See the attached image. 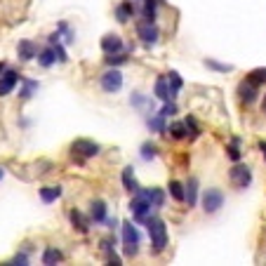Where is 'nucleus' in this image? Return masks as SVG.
<instances>
[{
	"instance_id": "obj_1",
	"label": "nucleus",
	"mask_w": 266,
	"mask_h": 266,
	"mask_svg": "<svg viewBox=\"0 0 266 266\" xmlns=\"http://www.w3.org/2000/svg\"><path fill=\"white\" fill-rule=\"evenodd\" d=\"M146 229H149L151 243L156 245V250L160 252V250L167 245V229H165V222H163V219H156V217H151V219H146Z\"/></svg>"
},
{
	"instance_id": "obj_2",
	"label": "nucleus",
	"mask_w": 266,
	"mask_h": 266,
	"mask_svg": "<svg viewBox=\"0 0 266 266\" xmlns=\"http://www.w3.org/2000/svg\"><path fill=\"white\" fill-rule=\"evenodd\" d=\"M123 243H125V255L128 257H134L139 252V233L130 222L123 224Z\"/></svg>"
},
{
	"instance_id": "obj_3",
	"label": "nucleus",
	"mask_w": 266,
	"mask_h": 266,
	"mask_svg": "<svg viewBox=\"0 0 266 266\" xmlns=\"http://www.w3.org/2000/svg\"><path fill=\"white\" fill-rule=\"evenodd\" d=\"M224 205V193L219 189H207L202 193V210L207 214H214Z\"/></svg>"
},
{
	"instance_id": "obj_4",
	"label": "nucleus",
	"mask_w": 266,
	"mask_h": 266,
	"mask_svg": "<svg viewBox=\"0 0 266 266\" xmlns=\"http://www.w3.org/2000/svg\"><path fill=\"white\" fill-rule=\"evenodd\" d=\"M120 87H123V73H120L118 68L106 71V73L101 75V90H104V92L113 95V92H118Z\"/></svg>"
},
{
	"instance_id": "obj_5",
	"label": "nucleus",
	"mask_w": 266,
	"mask_h": 266,
	"mask_svg": "<svg viewBox=\"0 0 266 266\" xmlns=\"http://www.w3.org/2000/svg\"><path fill=\"white\" fill-rule=\"evenodd\" d=\"M151 207H153V205H151L144 196H139V193H137V198L130 202V210H132V214H134V219H137V222H146V219H149Z\"/></svg>"
},
{
	"instance_id": "obj_6",
	"label": "nucleus",
	"mask_w": 266,
	"mask_h": 266,
	"mask_svg": "<svg viewBox=\"0 0 266 266\" xmlns=\"http://www.w3.org/2000/svg\"><path fill=\"white\" fill-rule=\"evenodd\" d=\"M231 181H233L238 189H245V186H250V181H252V172L247 165H235L233 170H231Z\"/></svg>"
},
{
	"instance_id": "obj_7",
	"label": "nucleus",
	"mask_w": 266,
	"mask_h": 266,
	"mask_svg": "<svg viewBox=\"0 0 266 266\" xmlns=\"http://www.w3.org/2000/svg\"><path fill=\"white\" fill-rule=\"evenodd\" d=\"M71 149H73V153H80V156H85V158H92V156L99 153V144L90 141V139H78V141H73Z\"/></svg>"
},
{
	"instance_id": "obj_8",
	"label": "nucleus",
	"mask_w": 266,
	"mask_h": 266,
	"mask_svg": "<svg viewBox=\"0 0 266 266\" xmlns=\"http://www.w3.org/2000/svg\"><path fill=\"white\" fill-rule=\"evenodd\" d=\"M137 33H139V38H141V40H144L146 45H156V43H158V29L153 26V22L139 24Z\"/></svg>"
},
{
	"instance_id": "obj_9",
	"label": "nucleus",
	"mask_w": 266,
	"mask_h": 266,
	"mask_svg": "<svg viewBox=\"0 0 266 266\" xmlns=\"http://www.w3.org/2000/svg\"><path fill=\"white\" fill-rule=\"evenodd\" d=\"M17 83H19V73H14V71H2V75H0V97L10 95Z\"/></svg>"
},
{
	"instance_id": "obj_10",
	"label": "nucleus",
	"mask_w": 266,
	"mask_h": 266,
	"mask_svg": "<svg viewBox=\"0 0 266 266\" xmlns=\"http://www.w3.org/2000/svg\"><path fill=\"white\" fill-rule=\"evenodd\" d=\"M101 50L106 54H116L123 50V40H120V35H116V33H108V35H104L101 38Z\"/></svg>"
},
{
	"instance_id": "obj_11",
	"label": "nucleus",
	"mask_w": 266,
	"mask_h": 266,
	"mask_svg": "<svg viewBox=\"0 0 266 266\" xmlns=\"http://www.w3.org/2000/svg\"><path fill=\"white\" fill-rule=\"evenodd\" d=\"M238 95H240V99H243L245 104H252V101L257 99V83H252V80L240 83V87H238Z\"/></svg>"
},
{
	"instance_id": "obj_12",
	"label": "nucleus",
	"mask_w": 266,
	"mask_h": 266,
	"mask_svg": "<svg viewBox=\"0 0 266 266\" xmlns=\"http://www.w3.org/2000/svg\"><path fill=\"white\" fill-rule=\"evenodd\" d=\"M156 97L163 99V101H170V99H174V92H172L167 78H158V80H156Z\"/></svg>"
},
{
	"instance_id": "obj_13",
	"label": "nucleus",
	"mask_w": 266,
	"mask_h": 266,
	"mask_svg": "<svg viewBox=\"0 0 266 266\" xmlns=\"http://www.w3.org/2000/svg\"><path fill=\"white\" fill-rule=\"evenodd\" d=\"M137 193H139V196H144V198H146L153 207H163V202H165V196H163L160 189H151V191H141V189H139Z\"/></svg>"
},
{
	"instance_id": "obj_14",
	"label": "nucleus",
	"mask_w": 266,
	"mask_h": 266,
	"mask_svg": "<svg viewBox=\"0 0 266 266\" xmlns=\"http://www.w3.org/2000/svg\"><path fill=\"white\" fill-rule=\"evenodd\" d=\"M92 210H90V214H92V219H95L97 224L99 222H106V202L104 200H95L92 205H90Z\"/></svg>"
},
{
	"instance_id": "obj_15",
	"label": "nucleus",
	"mask_w": 266,
	"mask_h": 266,
	"mask_svg": "<svg viewBox=\"0 0 266 266\" xmlns=\"http://www.w3.org/2000/svg\"><path fill=\"white\" fill-rule=\"evenodd\" d=\"M17 52H19V59H22V62H31L33 57H35V45H33L31 40H22Z\"/></svg>"
},
{
	"instance_id": "obj_16",
	"label": "nucleus",
	"mask_w": 266,
	"mask_h": 266,
	"mask_svg": "<svg viewBox=\"0 0 266 266\" xmlns=\"http://www.w3.org/2000/svg\"><path fill=\"white\" fill-rule=\"evenodd\" d=\"M184 200H189V207L196 205V198H198V179H189V184L184 186Z\"/></svg>"
},
{
	"instance_id": "obj_17",
	"label": "nucleus",
	"mask_w": 266,
	"mask_h": 266,
	"mask_svg": "<svg viewBox=\"0 0 266 266\" xmlns=\"http://www.w3.org/2000/svg\"><path fill=\"white\" fill-rule=\"evenodd\" d=\"M123 186H125L130 193H137L139 191V184H137V179H134V172H132V167H125V170H123Z\"/></svg>"
},
{
	"instance_id": "obj_18",
	"label": "nucleus",
	"mask_w": 266,
	"mask_h": 266,
	"mask_svg": "<svg viewBox=\"0 0 266 266\" xmlns=\"http://www.w3.org/2000/svg\"><path fill=\"white\" fill-rule=\"evenodd\" d=\"M62 196V186H45L40 189V200L43 202H54Z\"/></svg>"
},
{
	"instance_id": "obj_19",
	"label": "nucleus",
	"mask_w": 266,
	"mask_h": 266,
	"mask_svg": "<svg viewBox=\"0 0 266 266\" xmlns=\"http://www.w3.org/2000/svg\"><path fill=\"white\" fill-rule=\"evenodd\" d=\"M64 259V255L59 252V250H54V247H47L43 255V264H57V262H62Z\"/></svg>"
},
{
	"instance_id": "obj_20",
	"label": "nucleus",
	"mask_w": 266,
	"mask_h": 266,
	"mask_svg": "<svg viewBox=\"0 0 266 266\" xmlns=\"http://www.w3.org/2000/svg\"><path fill=\"white\" fill-rule=\"evenodd\" d=\"M116 17H118V22H120V24L130 22V19H132V5H130V2L120 5V7L116 10Z\"/></svg>"
},
{
	"instance_id": "obj_21",
	"label": "nucleus",
	"mask_w": 266,
	"mask_h": 266,
	"mask_svg": "<svg viewBox=\"0 0 266 266\" xmlns=\"http://www.w3.org/2000/svg\"><path fill=\"white\" fill-rule=\"evenodd\" d=\"M38 62H40V66L50 68V66L57 62V57H54V50H43V52H40V57H38Z\"/></svg>"
},
{
	"instance_id": "obj_22",
	"label": "nucleus",
	"mask_w": 266,
	"mask_h": 266,
	"mask_svg": "<svg viewBox=\"0 0 266 266\" xmlns=\"http://www.w3.org/2000/svg\"><path fill=\"white\" fill-rule=\"evenodd\" d=\"M186 130H189L186 123H174V125L170 128V132H172V137L174 139H184L186 137Z\"/></svg>"
},
{
	"instance_id": "obj_23",
	"label": "nucleus",
	"mask_w": 266,
	"mask_h": 266,
	"mask_svg": "<svg viewBox=\"0 0 266 266\" xmlns=\"http://www.w3.org/2000/svg\"><path fill=\"white\" fill-rule=\"evenodd\" d=\"M71 222H73V226L78 229V231H87V222L83 219V214L78 212V210H73V212H71Z\"/></svg>"
},
{
	"instance_id": "obj_24",
	"label": "nucleus",
	"mask_w": 266,
	"mask_h": 266,
	"mask_svg": "<svg viewBox=\"0 0 266 266\" xmlns=\"http://www.w3.org/2000/svg\"><path fill=\"white\" fill-rule=\"evenodd\" d=\"M144 17H146V22L156 19V0H146L144 2Z\"/></svg>"
},
{
	"instance_id": "obj_25",
	"label": "nucleus",
	"mask_w": 266,
	"mask_h": 266,
	"mask_svg": "<svg viewBox=\"0 0 266 266\" xmlns=\"http://www.w3.org/2000/svg\"><path fill=\"white\" fill-rule=\"evenodd\" d=\"M170 193L174 200H184V186H181L179 181H170Z\"/></svg>"
},
{
	"instance_id": "obj_26",
	"label": "nucleus",
	"mask_w": 266,
	"mask_h": 266,
	"mask_svg": "<svg viewBox=\"0 0 266 266\" xmlns=\"http://www.w3.org/2000/svg\"><path fill=\"white\" fill-rule=\"evenodd\" d=\"M167 83H170V87H172V92H174V95H177V92L181 90V78H179V73H174V71H172L170 78H167Z\"/></svg>"
},
{
	"instance_id": "obj_27",
	"label": "nucleus",
	"mask_w": 266,
	"mask_h": 266,
	"mask_svg": "<svg viewBox=\"0 0 266 266\" xmlns=\"http://www.w3.org/2000/svg\"><path fill=\"white\" fill-rule=\"evenodd\" d=\"M238 144H240V139H233V144H231V146H229V158L231 160H235V163H238V160H240V151H238Z\"/></svg>"
},
{
	"instance_id": "obj_28",
	"label": "nucleus",
	"mask_w": 266,
	"mask_h": 266,
	"mask_svg": "<svg viewBox=\"0 0 266 266\" xmlns=\"http://www.w3.org/2000/svg\"><path fill=\"white\" fill-rule=\"evenodd\" d=\"M33 90H38V83H33V80H26V85H24V90L19 92V95H22V99H29V97L33 95Z\"/></svg>"
},
{
	"instance_id": "obj_29",
	"label": "nucleus",
	"mask_w": 266,
	"mask_h": 266,
	"mask_svg": "<svg viewBox=\"0 0 266 266\" xmlns=\"http://www.w3.org/2000/svg\"><path fill=\"white\" fill-rule=\"evenodd\" d=\"M141 158H144V160H153V158H156V146L144 144V146H141Z\"/></svg>"
},
{
	"instance_id": "obj_30",
	"label": "nucleus",
	"mask_w": 266,
	"mask_h": 266,
	"mask_svg": "<svg viewBox=\"0 0 266 266\" xmlns=\"http://www.w3.org/2000/svg\"><path fill=\"white\" fill-rule=\"evenodd\" d=\"M149 128L156 130V132H165V123H163V116L151 118V120H149Z\"/></svg>"
},
{
	"instance_id": "obj_31",
	"label": "nucleus",
	"mask_w": 266,
	"mask_h": 266,
	"mask_svg": "<svg viewBox=\"0 0 266 266\" xmlns=\"http://www.w3.org/2000/svg\"><path fill=\"white\" fill-rule=\"evenodd\" d=\"M250 80H252V83H264L266 80V68H255V71L250 73Z\"/></svg>"
},
{
	"instance_id": "obj_32",
	"label": "nucleus",
	"mask_w": 266,
	"mask_h": 266,
	"mask_svg": "<svg viewBox=\"0 0 266 266\" xmlns=\"http://www.w3.org/2000/svg\"><path fill=\"white\" fill-rule=\"evenodd\" d=\"M174 113H177V106H174L172 101H167L165 106L160 108V116H163V118H167V116H174Z\"/></svg>"
},
{
	"instance_id": "obj_33",
	"label": "nucleus",
	"mask_w": 266,
	"mask_h": 266,
	"mask_svg": "<svg viewBox=\"0 0 266 266\" xmlns=\"http://www.w3.org/2000/svg\"><path fill=\"white\" fill-rule=\"evenodd\" d=\"M52 50H54V57H57L59 62H66V59H68V57H66V52H64V47H62L59 43H54Z\"/></svg>"
},
{
	"instance_id": "obj_34",
	"label": "nucleus",
	"mask_w": 266,
	"mask_h": 266,
	"mask_svg": "<svg viewBox=\"0 0 266 266\" xmlns=\"http://www.w3.org/2000/svg\"><path fill=\"white\" fill-rule=\"evenodd\" d=\"M128 62V57H120V54H111V57H106V64H125Z\"/></svg>"
},
{
	"instance_id": "obj_35",
	"label": "nucleus",
	"mask_w": 266,
	"mask_h": 266,
	"mask_svg": "<svg viewBox=\"0 0 266 266\" xmlns=\"http://www.w3.org/2000/svg\"><path fill=\"white\" fill-rule=\"evenodd\" d=\"M205 64L210 66V68H217V71H231V66H224V64H217V62H210V59H207V62H205Z\"/></svg>"
},
{
	"instance_id": "obj_36",
	"label": "nucleus",
	"mask_w": 266,
	"mask_h": 266,
	"mask_svg": "<svg viewBox=\"0 0 266 266\" xmlns=\"http://www.w3.org/2000/svg\"><path fill=\"white\" fill-rule=\"evenodd\" d=\"M259 149H262V153H264V158H266V141H262V144H259Z\"/></svg>"
},
{
	"instance_id": "obj_37",
	"label": "nucleus",
	"mask_w": 266,
	"mask_h": 266,
	"mask_svg": "<svg viewBox=\"0 0 266 266\" xmlns=\"http://www.w3.org/2000/svg\"><path fill=\"white\" fill-rule=\"evenodd\" d=\"M2 71H5V64H2V62H0V73H2Z\"/></svg>"
},
{
	"instance_id": "obj_38",
	"label": "nucleus",
	"mask_w": 266,
	"mask_h": 266,
	"mask_svg": "<svg viewBox=\"0 0 266 266\" xmlns=\"http://www.w3.org/2000/svg\"><path fill=\"white\" fill-rule=\"evenodd\" d=\"M0 179H2V170H0Z\"/></svg>"
},
{
	"instance_id": "obj_39",
	"label": "nucleus",
	"mask_w": 266,
	"mask_h": 266,
	"mask_svg": "<svg viewBox=\"0 0 266 266\" xmlns=\"http://www.w3.org/2000/svg\"><path fill=\"white\" fill-rule=\"evenodd\" d=\"M264 111H266V104H264Z\"/></svg>"
}]
</instances>
